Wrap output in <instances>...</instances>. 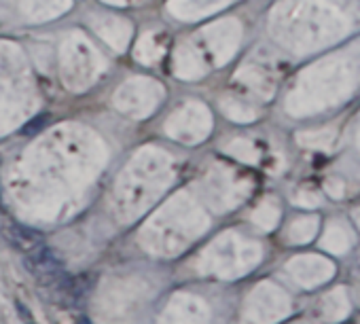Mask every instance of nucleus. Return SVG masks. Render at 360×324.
I'll list each match as a JSON object with an SVG mask.
<instances>
[{"label":"nucleus","mask_w":360,"mask_h":324,"mask_svg":"<svg viewBox=\"0 0 360 324\" xmlns=\"http://www.w3.org/2000/svg\"><path fill=\"white\" fill-rule=\"evenodd\" d=\"M24 265L34 278H45V280L64 271V261L51 248H45V246H39L37 250L28 252Z\"/></svg>","instance_id":"obj_1"},{"label":"nucleus","mask_w":360,"mask_h":324,"mask_svg":"<svg viewBox=\"0 0 360 324\" xmlns=\"http://www.w3.org/2000/svg\"><path fill=\"white\" fill-rule=\"evenodd\" d=\"M0 235L7 240V244L11 248L26 252V254L45 244V235L41 231H34V229L20 225V223H7L3 229H0Z\"/></svg>","instance_id":"obj_2"},{"label":"nucleus","mask_w":360,"mask_h":324,"mask_svg":"<svg viewBox=\"0 0 360 324\" xmlns=\"http://www.w3.org/2000/svg\"><path fill=\"white\" fill-rule=\"evenodd\" d=\"M47 123H49V117H47V115H41V117H37V119L28 121V123H26V127L22 129V134H24V136H34V134H39L41 129H45V127H47Z\"/></svg>","instance_id":"obj_3"}]
</instances>
